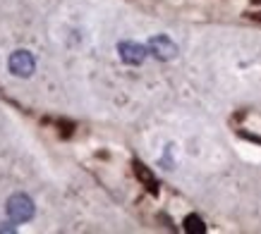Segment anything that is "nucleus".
<instances>
[{
	"label": "nucleus",
	"instance_id": "nucleus-2",
	"mask_svg": "<svg viewBox=\"0 0 261 234\" xmlns=\"http://www.w3.org/2000/svg\"><path fill=\"white\" fill-rule=\"evenodd\" d=\"M8 67L10 72L15 74V77H32L34 74V67H36V63H34V55L29 53V50H15V53L10 55L8 60Z\"/></svg>",
	"mask_w": 261,
	"mask_h": 234
},
{
	"label": "nucleus",
	"instance_id": "nucleus-3",
	"mask_svg": "<svg viewBox=\"0 0 261 234\" xmlns=\"http://www.w3.org/2000/svg\"><path fill=\"white\" fill-rule=\"evenodd\" d=\"M118 50H120V57H122L127 65L144 63V57H146V53H149V48L146 46H139V43H132V41H122V43L118 46Z\"/></svg>",
	"mask_w": 261,
	"mask_h": 234
},
{
	"label": "nucleus",
	"instance_id": "nucleus-1",
	"mask_svg": "<svg viewBox=\"0 0 261 234\" xmlns=\"http://www.w3.org/2000/svg\"><path fill=\"white\" fill-rule=\"evenodd\" d=\"M34 213H36V208H34V201L29 198L27 194H12L8 198V215L15 222H29V220L34 218Z\"/></svg>",
	"mask_w": 261,
	"mask_h": 234
},
{
	"label": "nucleus",
	"instance_id": "nucleus-4",
	"mask_svg": "<svg viewBox=\"0 0 261 234\" xmlns=\"http://www.w3.org/2000/svg\"><path fill=\"white\" fill-rule=\"evenodd\" d=\"M149 50H153V55H159V57H173V55L177 53L175 43L168 39V36H156V39H151Z\"/></svg>",
	"mask_w": 261,
	"mask_h": 234
}]
</instances>
